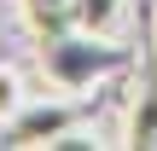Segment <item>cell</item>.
<instances>
[{
    "mask_svg": "<svg viewBox=\"0 0 157 151\" xmlns=\"http://www.w3.org/2000/svg\"><path fill=\"white\" fill-rule=\"evenodd\" d=\"M128 145H157V87H146L140 99H134V111H128V134H122Z\"/></svg>",
    "mask_w": 157,
    "mask_h": 151,
    "instance_id": "obj_5",
    "label": "cell"
},
{
    "mask_svg": "<svg viewBox=\"0 0 157 151\" xmlns=\"http://www.w3.org/2000/svg\"><path fill=\"white\" fill-rule=\"evenodd\" d=\"M23 105H29V87H23V76H17L12 64H0V128H12V122L23 116Z\"/></svg>",
    "mask_w": 157,
    "mask_h": 151,
    "instance_id": "obj_6",
    "label": "cell"
},
{
    "mask_svg": "<svg viewBox=\"0 0 157 151\" xmlns=\"http://www.w3.org/2000/svg\"><path fill=\"white\" fill-rule=\"evenodd\" d=\"M41 70L52 81V93H93L99 81H111L122 70V52L111 47V35L64 29V35L41 41Z\"/></svg>",
    "mask_w": 157,
    "mask_h": 151,
    "instance_id": "obj_1",
    "label": "cell"
},
{
    "mask_svg": "<svg viewBox=\"0 0 157 151\" xmlns=\"http://www.w3.org/2000/svg\"><path fill=\"white\" fill-rule=\"evenodd\" d=\"M17 12H23L35 41H52L64 29H76V0H17Z\"/></svg>",
    "mask_w": 157,
    "mask_h": 151,
    "instance_id": "obj_3",
    "label": "cell"
},
{
    "mask_svg": "<svg viewBox=\"0 0 157 151\" xmlns=\"http://www.w3.org/2000/svg\"><path fill=\"white\" fill-rule=\"evenodd\" d=\"M122 0H76V29H87V35H117V23H122Z\"/></svg>",
    "mask_w": 157,
    "mask_h": 151,
    "instance_id": "obj_4",
    "label": "cell"
},
{
    "mask_svg": "<svg viewBox=\"0 0 157 151\" xmlns=\"http://www.w3.org/2000/svg\"><path fill=\"white\" fill-rule=\"evenodd\" d=\"M76 134V93H58V99H29L23 116L12 122V145H64Z\"/></svg>",
    "mask_w": 157,
    "mask_h": 151,
    "instance_id": "obj_2",
    "label": "cell"
}]
</instances>
